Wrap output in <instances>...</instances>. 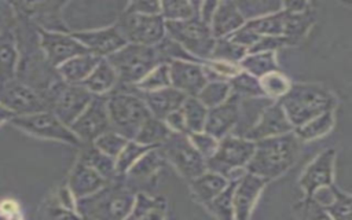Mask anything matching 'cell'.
Masks as SVG:
<instances>
[{
	"label": "cell",
	"instance_id": "10",
	"mask_svg": "<svg viewBox=\"0 0 352 220\" xmlns=\"http://www.w3.org/2000/svg\"><path fill=\"white\" fill-rule=\"evenodd\" d=\"M116 26L128 44L154 47L165 37V21L161 15L122 12Z\"/></svg>",
	"mask_w": 352,
	"mask_h": 220
},
{
	"label": "cell",
	"instance_id": "48",
	"mask_svg": "<svg viewBox=\"0 0 352 220\" xmlns=\"http://www.w3.org/2000/svg\"><path fill=\"white\" fill-rule=\"evenodd\" d=\"M290 45L287 38L285 37H274V36H263L260 37L249 50L248 54H254V52H275L276 50Z\"/></svg>",
	"mask_w": 352,
	"mask_h": 220
},
{
	"label": "cell",
	"instance_id": "55",
	"mask_svg": "<svg viewBox=\"0 0 352 220\" xmlns=\"http://www.w3.org/2000/svg\"><path fill=\"white\" fill-rule=\"evenodd\" d=\"M0 220H6V217H0Z\"/></svg>",
	"mask_w": 352,
	"mask_h": 220
},
{
	"label": "cell",
	"instance_id": "31",
	"mask_svg": "<svg viewBox=\"0 0 352 220\" xmlns=\"http://www.w3.org/2000/svg\"><path fill=\"white\" fill-rule=\"evenodd\" d=\"M170 129L162 120L150 116L143 121L133 140L144 146L160 147L170 136Z\"/></svg>",
	"mask_w": 352,
	"mask_h": 220
},
{
	"label": "cell",
	"instance_id": "2",
	"mask_svg": "<svg viewBox=\"0 0 352 220\" xmlns=\"http://www.w3.org/2000/svg\"><path fill=\"white\" fill-rule=\"evenodd\" d=\"M278 103L294 129L326 111H333L337 99L322 85L293 84Z\"/></svg>",
	"mask_w": 352,
	"mask_h": 220
},
{
	"label": "cell",
	"instance_id": "51",
	"mask_svg": "<svg viewBox=\"0 0 352 220\" xmlns=\"http://www.w3.org/2000/svg\"><path fill=\"white\" fill-rule=\"evenodd\" d=\"M47 219L48 220H82V217L77 212L66 209L63 206L48 208Z\"/></svg>",
	"mask_w": 352,
	"mask_h": 220
},
{
	"label": "cell",
	"instance_id": "16",
	"mask_svg": "<svg viewBox=\"0 0 352 220\" xmlns=\"http://www.w3.org/2000/svg\"><path fill=\"white\" fill-rule=\"evenodd\" d=\"M41 48L51 66H60L66 60L81 55L89 54L70 33L41 30Z\"/></svg>",
	"mask_w": 352,
	"mask_h": 220
},
{
	"label": "cell",
	"instance_id": "26",
	"mask_svg": "<svg viewBox=\"0 0 352 220\" xmlns=\"http://www.w3.org/2000/svg\"><path fill=\"white\" fill-rule=\"evenodd\" d=\"M99 60L100 58L92 54H81L58 66V74L67 84H81L91 74Z\"/></svg>",
	"mask_w": 352,
	"mask_h": 220
},
{
	"label": "cell",
	"instance_id": "12",
	"mask_svg": "<svg viewBox=\"0 0 352 220\" xmlns=\"http://www.w3.org/2000/svg\"><path fill=\"white\" fill-rule=\"evenodd\" d=\"M69 128L81 143H92L104 132L113 131L106 107V95L94 96L85 110Z\"/></svg>",
	"mask_w": 352,
	"mask_h": 220
},
{
	"label": "cell",
	"instance_id": "9",
	"mask_svg": "<svg viewBox=\"0 0 352 220\" xmlns=\"http://www.w3.org/2000/svg\"><path fill=\"white\" fill-rule=\"evenodd\" d=\"M160 150L164 158L168 160L188 182L206 170L205 158L195 150L187 135L172 132L160 146Z\"/></svg>",
	"mask_w": 352,
	"mask_h": 220
},
{
	"label": "cell",
	"instance_id": "46",
	"mask_svg": "<svg viewBox=\"0 0 352 220\" xmlns=\"http://www.w3.org/2000/svg\"><path fill=\"white\" fill-rule=\"evenodd\" d=\"M190 142L192 143V146L195 147V150L205 158H210L219 144V140L216 138H213L212 135L206 133V132H195V133H190L187 135Z\"/></svg>",
	"mask_w": 352,
	"mask_h": 220
},
{
	"label": "cell",
	"instance_id": "50",
	"mask_svg": "<svg viewBox=\"0 0 352 220\" xmlns=\"http://www.w3.org/2000/svg\"><path fill=\"white\" fill-rule=\"evenodd\" d=\"M164 122L166 124V126L170 129V132L173 133H182V135H188L187 128H186V122H184V117L182 110H176L170 114H168L164 118Z\"/></svg>",
	"mask_w": 352,
	"mask_h": 220
},
{
	"label": "cell",
	"instance_id": "15",
	"mask_svg": "<svg viewBox=\"0 0 352 220\" xmlns=\"http://www.w3.org/2000/svg\"><path fill=\"white\" fill-rule=\"evenodd\" d=\"M239 100L241 98L231 92L223 103L208 109L204 132L217 140L231 135L239 120Z\"/></svg>",
	"mask_w": 352,
	"mask_h": 220
},
{
	"label": "cell",
	"instance_id": "49",
	"mask_svg": "<svg viewBox=\"0 0 352 220\" xmlns=\"http://www.w3.org/2000/svg\"><path fill=\"white\" fill-rule=\"evenodd\" d=\"M128 14H140V15H160L161 4L160 1H146V0H136L126 6L125 11Z\"/></svg>",
	"mask_w": 352,
	"mask_h": 220
},
{
	"label": "cell",
	"instance_id": "40",
	"mask_svg": "<svg viewBox=\"0 0 352 220\" xmlns=\"http://www.w3.org/2000/svg\"><path fill=\"white\" fill-rule=\"evenodd\" d=\"M231 95L228 81H208L195 96L205 107L210 109L223 103Z\"/></svg>",
	"mask_w": 352,
	"mask_h": 220
},
{
	"label": "cell",
	"instance_id": "34",
	"mask_svg": "<svg viewBox=\"0 0 352 220\" xmlns=\"http://www.w3.org/2000/svg\"><path fill=\"white\" fill-rule=\"evenodd\" d=\"M334 125V114L333 111H326L308 122L302 124L301 126H297L293 129V133L300 140H314L318 138H322L323 135L329 133Z\"/></svg>",
	"mask_w": 352,
	"mask_h": 220
},
{
	"label": "cell",
	"instance_id": "27",
	"mask_svg": "<svg viewBox=\"0 0 352 220\" xmlns=\"http://www.w3.org/2000/svg\"><path fill=\"white\" fill-rule=\"evenodd\" d=\"M227 184L228 179L210 170H205L202 175L190 180L192 194L204 205L216 198L227 187Z\"/></svg>",
	"mask_w": 352,
	"mask_h": 220
},
{
	"label": "cell",
	"instance_id": "25",
	"mask_svg": "<svg viewBox=\"0 0 352 220\" xmlns=\"http://www.w3.org/2000/svg\"><path fill=\"white\" fill-rule=\"evenodd\" d=\"M118 84L114 69L106 59H100L91 74L80 84L94 96H104L110 94Z\"/></svg>",
	"mask_w": 352,
	"mask_h": 220
},
{
	"label": "cell",
	"instance_id": "53",
	"mask_svg": "<svg viewBox=\"0 0 352 220\" xmlns=\"http://www.w3.org/2000/svg\"><path fill=\"white\" fill-rule=\"evenodd\" d=\"M0 212L4 214V216H12V214H18L19 212V208H18V204L12 199H6L0 204Z\"/></svg>",
	"mask_w": 352,
	"mask_h": 220
},
{
	"label": "cell",
	"instance_id": "21",
	"mask_svg": "<svg viewBox=\"0 0 352 220\" xmlns=\"http://www.w3.org/2000/svg\"><path fill=\"white\" fill-rule=\"evenodd\" d=\"M138 95L144 102L150 114L162 121L168 114L179 110L187 98L173 87H166L151 92H138Z\"/></svg>",
	"mask_w": 352,
	"mask_h": 220
},
{
	"label": "cell",
	"instance_id": "1",
	"mask_svg": "<svg viewBox=\"0 0 352 220\" xmlns=\"http://www.w3.org/2000/svg\"><path fill=\"white\" fill-rule=\"evenodd\" d=\"M301 140L293 133L268 138L254 142L252 158L246 165V172L264 180L282 176L294 164Z\"/></svg>",
	"mask_w": 352,
	"mask_h": 220
},
{
	"label": "cell",
	"instance_id": "54",
	"mask_svg": "<svg viewBox=\"0 0 352 220\" xmlns=\"http://www.w3.org/2000/svg\"><path fill=\"white\" fill-rule=\"evenodd\" d=\"M6 220H22V217L18 214H12V216H8V219H6Z\"/></svg>",
	"mask_w": 352,
	"mask_h": 220
},
{
	"label": "cell",
	"instance_id": "7",
	"mask_svg": "<svg viewBox=\"0 0 352 220\" xmlns=\"http://www.w3.org/2000/svg\"><path fill=\"white\" fill-rule=\"evenodd\" d=\"M94 95L80 84H67L62 78L55 81L44 95L48 111L70 126L85 110Z\"/></svg>",
	"mask_w": 352,
	"mask_h": 220
},
{
	"label": "cell",
	"instance_id": "19",
	"mask_svg": "<svg viewBox=\"0 0 352 220\" xmlns=\"http://www.w3.org/2000/svg\"><path fill=\"white\" fill-rule=\"evenodd\" d=\"M267 180L245 172L236 182L232 192L234 220H249L257 198L263 191Z\"/></svg>",
	"mask_w": 352,
	"mask_h": 220
},
{
	"label": "cell",
	"instance_id": "45",
	"mask_svg": "<svg viewBox=\"0 0 352 220\" xmlns=\"http://www.w3.org/2000/svg\"><path fill=\"white\" fill-rule=\"evenodd\" d=\"M126 142H128V139H125L116 131H109V132H104L103 135H100L99 138H96L92 142V144L103 154L116 160L117 155L120 154V151L126 144Z\"/></svg>",
	"mask_w": 352,
	"mask_h": 220
},
{
	"label": "cell",
	"instance_id": "22",
	"mask_svg": "<svg viewBox=\"0 0 352 220\" xmlns=\"http://www.w3.org/2000/svg\"><path fill=\"white\" fill-rule=\"evenodd\" d=\"M246 19L241 14L235 1H219L217 8L210 21V32L214 40L224 38L241 29Z\"/></svg>",
	"mask_w": 352,
	"mask_h": 220
},
{
	"label": "cell",
	"instance_id": "29",
	"mask_svg": "<svg viewBox=\"0 0 352 220\" xmlns=\"http://www.w3.org/2000/svg\"><path fill=\"white\" fill-rule=\"evenodd\" d=\"M286 16H287V11L282 8L274 14H268L254 19H246L245 26L258 37H263V36L285 37Z\"/></svg>",
	"mask_w": 352,
	"mask_h": 220
},
{
	"label": "cell",
	"instance_id": "32",
	"mask_svg": "<svg viewBox=\"0 0 352 220\" xmlns=\"http://www.w3.org/2000/svg\"><path fill=\"white\" fill-rule=\"evenodd\" d=\"M238 66L241 70L252 74L256 78H261L263 76L272 73V72H279V66L275 58V52H254V54H248L239 63Z\"/></svg>",
	"mask_w": 352,
	"mask_h": 220
},
{
	"label": "cell",
	"instance_id": "28",
	"mask_svg": "<svg viewBox=\"0 0 352 220\" xmlns=\"http://www.w3.org/2000/svg\"><path fill=\"white\" fill-rule=\"evenodd\" d=\"M166 202L162 197H148L143 192L135 195L133 205L125 220H165Z\"/></svg>",
	"mask_w": 352,
	"mask_h": 220
},
{
	"label": "cell",
	"instance_id": "43",
	"mask_svg": "<svg viewBox=\"0 0 352 220\" xmlns=\"http://www.w3.org/2000/svg\"><path fill=\"white\" fill-rule=\"evenodd\" d=\"M260 85L265 98L275 100L280 99L289 91L292 84L289 82L287 77L280 72H272L260 78Z\"/></svg>",
	"mask_w": 352,
	"mask_h": 220
},
{
	"label": "cell",
	"instance_id": "5",
	"mask_svg": "<svg viewBox=\"0 0 352 220\" xmlns=\"http://www.w3.org/2000/svg\"><path fill=\"white\" fill-rule=\"evenodd\" d=\"M106 60L114 69L118 84L122 87L136 85L157 65L164 63L155 47L126 44L117 52L109 55Z\"/></svg>",
	"mask_w": 352,
	"mask_h": 220
},
{
	"label": "cell",
	"instance_id": "23",
	"mask_svg": "<svg viewBox=\"0 0 352 220\" xmlns=\"http://www.w3.org/2000/svg\"><path fill=\"white\" fill-rule=\"evenodd\" d=\"M311 198L327 212L331 220H351V195L334 184L316 190Z\"/></svg>",
	"mask_w": 352,
	"mask_h": 220
},
{
	"label": "cell",
	"instance_id": "4",
	"mask_svg": "<svg viewBox=\"0 0 352 220\" xmlns=\"http://www.w3.org/2000/svg\"><path fill=\"white\" fill-rule=\"evenodd\" d=\"M117 85L106 95V107L111 124V129L128 140H133L140 125L151 114L135 87Z\"/></svg>",
	"mask_w": 352,
	"mask_h": 220
},
{
	"label": "cell",
	"instance_id": "30",
	"mask_svg": "<svg viewBox=\"0 0 352 220\" xmlns=\"http://www.w3.org/2000/svg\"><path fill=\"white\" fill-rule=\"evenodd\" d=\"M78 161L92 168L107 182H111L116 179V176H118L116 172V160L99 151L92 143H89V146L81 151Z\"/></svg>",
	"mask_w": 352,
	"mask_h": 220
},
{
	"label": "cell",
	"instance_id": "13",
	"mask_svg": "<svg viewBox=\"0 0 352 220\" xmlns=\"http://www.w3.org/2000/svg\"><path fill=\"white\" fill-rule=\"evenodd\" d=\"M0 103L10 111L21 116H29L48 110V106L41 95L32 88L16 82L7 81L0 91Z\"/></svg>",
	"mask_w": 352,
	"mask_h": 220
},
{
	"label": "cell",
	"instance_id": "33",
	"mask_svg": "<svg viewBox=\"0 0 352 220\" xmlns=\"http://www.w3.org/2000/svg\"><path fill=\"white\" fill-rule=\"evenodd\" d=\"M161 4V18L165 22H175V21H186L192 16H198L199 6L198 1H186V0H165L160 1Z\"/></svg>",
	"mask_w": 352,
	"mask_h": 220
},
{
	"label": "cell",
	"instance_id": "20",
	"mask_svg": "<svg viewBox=\"0 0 352 220\" xmlns=\"http://www.w3.org/2000/svg\"><path fill=\"white\" fill-rule=\"evenodd\" d=\"M334 160L336 151L333 148H327L322 151L302 172L300 186L307 198H311L316 190L333 184Z\"/></svg>",
	"mask_w": 352,
	"mask_h": 220
},
{
	"label": "cell",
	"instance_id": "24",
	"mask_svg": "<svg viewBox=\"0 0 352 220\" xmlns=\"http://www.w3.org/2000/svg\"><path fill=\"white\" fill-rule=\"evenodd\" d=\"M106 183L107 180H104L98 172L81 161H77L70 173L67 188L77 201L99 191Z\"/></svg>",
	"mask_w": 352,
	"mask_h": 220
},
{
	"label": "cell",
	"instance_id": "18",
	"mask_svg": "<svg viewBox=\"0 0 352 220\" xmlns=\"http://www.w3.org/2000/svg\"><path fill=\"white\" fill-rule=\"evenodd\" d=\"M168 67L170 87L180 91L187 98H195L208 82L202 63L191 60H170Z\"/></svg>",
	"mask_w": 352,
	"mask_h": 220
},
{
	"label": "cell",
	"instance_id": "41",
	"mask_svg": "<svg viewBox=\"0 0 352 220\" xmlns=\"http://www.w3.org/2000/svg\"><path fill=\"white\" fill-rule=\"evenodd\" d=\"M154 147L140 144L135 140H128L124 148L120 151V154L116 158V172L118 176L126 175V172L131 169V166L148 150Z\"/></svg>",
	"mask_w": 352,
	"mask_h": 220
},
{
	"label": "cell",
	"instance_id": "44",
	"mask_svg": "<svg viewBox=\"0 0 352 220\" xmlns=\"http://www.w3.org/2000/svg\"><path fill=\"white\" fill-rule=\"evenodd\" d=\"M16 66V50L6 38H0V81L7 82L12 78Z\"/></svg>",
	"mask_w": 352,
	"mask_h": 220
},
{
	"label": "cell",
	"instance_id": "8",
	"mask_svg": "<svg viewBox=\"0 0 352 220\" xmlns=\"http://www.w3.org/2000/svg\"><path fill=\"white\" fill-rule=\"evenodd\" d=\"M165 36L177 43L195 59H209L214 47L210 28L198 16L186 21L165 22Z\"/></svg>",
	"mask_w": 352,
	"mask_h": 220
},
{
	"label": "cell",
	"instance_id": "56",
	"mask_svg": "<svg viewBox=\"0 0 352 220\" xmlns=\"http://www.w3.org/2000/svg\"><path fill=\"white\" fill-rule=\"evenodd\" d=\"M82 220H85V219H82Z\"/></svg>",
	"mask_w": 352,
	"mask_h": 220
},
{
	"label": "cell",
	"instance_id": "37",
	"mask_svg": "<svg viewBox=\"0 0 352 220\" xmlns=\"http://www.w3.org/2000/svg\"><path fill=\"white\" fill-rule=\"evenodd\" d=\"M228 84L231 87V92L238 95L241 99L265 98L260 85V80L243 70H241L238 74L230 78Z\"/></svg>",
	"mask_w": 352,
	"mask_h": 220
},
{
	"label": "cell",
	"instance_id": "3",
	"mask_svg": "<svg viewBox=\"0 0 352 220\" xmlns=\"http://www.w3.org/2000/svg\"><path fill=\"white\" fill-rule=\"evenodd\" d=\"M135 195L120 182H107L99 191L77 199V213L85 220H125Z\"/></svg>",
	"mask_w": 352,
	"mask_h": 220
},
{
	"label": "cell",
	"instance_id": "35",
	"mask_svg": "<svg viewBox=\"0 0 352 220\" xmlns=\"http://www.w3.org/2000/svg\"><path fill=\"white\" fill-rule=\"evenodd\" d=\"M180 110L183 113L188 135L204 131L208 107H205L197 98L188 96V98H186Z\"/></svg>",
	"mask_w": 352,
	"mask_h": 220
},
{
	"label": "cell",
	"instance_id": "6",
	"mask_svg": "<svg viewBox=\"0 0 352 220\" xmlns=\"http://www.w3.org/2000/svg\"><path fill=\"white\" fill-rule=\"evenodd\" d=\"M254 150V142L241 136L228 135L219 140L214 154L205 160L206 170L216 172L226 179H238L245 172Z\"/></svg>",
	"mask_w": 352,
	"mask_h": 220
},
{
	"label": "cell",
	"instance_id": "52",
	"mask_svg": "<svg viewBox=\"0 0 352 220\" xmlns=\"http://www.w3.org/2000/svg\"><path fill=\"white\" fill-rule=\"evenodd\" d=\"M219 1H204L199 6V12H198V18L205 23V25H210V21L213 18V14L217 8Z\"/></svg>",
	"mask_w": 352,
	"mask_h": 220
},
{
	"label": "cell",
	"instance_id": "47",
	"mask_svg": "<svg viewBox=\"0 0 352 220\" xmlns=\"http://www.w3.org/2000/svg\"><path fill=\"white\" fill-rule=\"evenodd\" d=\"M300 220H331L327 212L318 205L312 198H307L298 205L297 209Z\"/></svg>",
	"mask_w": 352,
	"mask_h": 220
},
{
	"label": "cell",
	"instance_id": "14",
	"mask_svg": "<svg viewBox=\"0 0 352 220\" xmlns=\"http://www.w3.org/2000/svg\"><path fill=\"white\" fill-rule=\"evenodd\" d=\"M89 54L106 59L109 55L117 52L128 43L117 29V26L96 29V30H84L70 33Z\"/></svg>",
	"mask_w": 352,
	"mask_h": 220
},
{
	"label": "cell",
	"instance_id": "11",
	"mask_svg": "<svg viewBox=\"0 0 352 220\" xmlns=\"http://www.w3.org/2000/svg\"><path fill=\"white\" fill-rule=\"evenodd\" d=\"M12 124L18 128L45 139L59 140L73 146H81L80 139L72 132V129L60 122L51 111H40L29 116H18L12 118Z\"/></svg>",
	"mask_w": 352,
	"mask_h": 220
},
{
	"label": "cell",
	"instance_id": "38",
	"mask_svg": "<svg viewBox=\"0 0 352 220\" xmlns=\"http://www.w3.org/2000/svg\"><path fill=\"white\" fill-rule=\"evenodd\" d=\"M238 179H230L227 187L216 197L213 198L209 204L205 206L210 213L214 214L217 220H234V212H232V192L235 188Z\"/></svg>",
	"mask_w": 352,
	"mask_h": 220
},
{
	"label": "cell",
	"instance_id": "17",
	"mask_svg": "<svg viewBox=\"0 0 352 220\" xmlns=\"http://www.w3.org/2000/svg\"><path fill=\"white\" fill-rule=\"evenodd\" d=\"M293 132V126L287 120L282 106L278 102L270 103L260 114L256 124L243 136L248 140L257 142Z\"/></svg>",
	"mask_w": 352,
	"mask_h": 220
},
{
	"label": "cell",
	"instance_id": "36",
	"mask_svg": "<svg viewBox=\"0 0 352 220\" xmlns=\"http://www.w3.org/2000/svg\"><path fill=\"white\" fill-rule=\"evenodd\" d=\"M165 162V158L160 150V147H154L146 151L126 172L131 177L144 179L153 176Z\"/></svg>",
	"mask_w": 352,
	"mask_h": 220
},
{
	"label": "cell",
	"instance_id": "42",
	"mask_svg": "<svg viewBox=\"0 0 352 220\" xmlns=\"http://www.w3.org/2000/svg\"><path fill=\"white\" fill-rule=\"evenodd\" d=\"M138 92H151L170 87L169 67L168 63L157 65L150 73H147L136 85H133Z\"/></svg>",
	"mask_w": 352,
	"mask_h": 220
},
{
	"label": "cell",
	"instance_id": "39",
	"mask_svg": "<svg viewBox=\"0 0 352 220\" xmlns=\"http://www.w3.org/2000/svg\"><path fill=\"white\" fill-rule=\"evenodd\" d=\"M246 55H248V50L245 47L238 45L231 40H228L227 37H224V38H217L214 41V47L212 50L209 59L238 65Z\"/></svg>",
	"mask_w": 352,
	"mask_h": 220
}]
</instances>
